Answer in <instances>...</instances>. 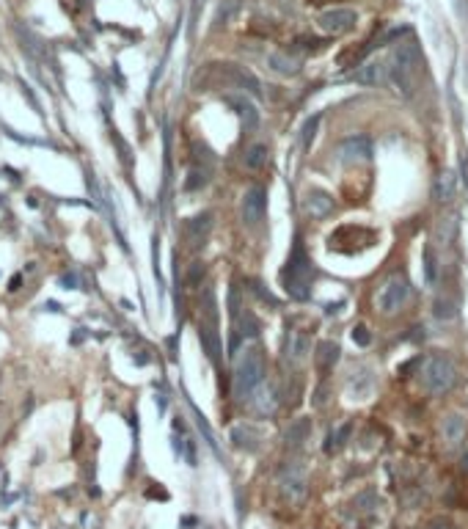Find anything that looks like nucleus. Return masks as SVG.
Returning <instances> with one entry per match:
<instances>
[{
	"label": "nucleus",
	"mask_w": 468,
	"mask_h": 529,
	"mask_svg": "<svg viewBox=\"0 0 468 529\" xmlns=\"http://www.w3.org/2000/svg\"><path fill=\"white\" fill-rule=\"evenodd\" d=\"M419 378H422V386H425L430 394H447V392L455 386L458 372H455V364H452L449 356L433 353V356L425 358Z\"/></svg>",
	"instance_id": "obj_4"
},
{
	"label": "nucleus",
	"mask_w": 468,
	"mask_h": 529,
	"mask_svg": "<svg viewBox=\"0 0 468 529\" xmlns=\"http://www.w3.org/2000/svg\"><path fill=\"white\" fill-rule=\"evenodd\" d=\"M317 124H320V116H314V119H309V122H306V127H303V146H309V144L314 141Z\"/></svg>",
	"instance_id": "obj_30"
},
{
	"label": "nucleus",
	"mask_w": 468,
	"mask_h": 529,
	"mask_svg": "<svg viewBox=\"0 0 468 529\" xmlns=\"http://www.w3.org/2000/svg\"><path fill=\"white\" fill-rule=\"evenodd\" d=\"M264 372H267V367H264V353H262L259 347H245L242 356H240L237 364H234V394H237V397L251 394L256 386H262Z\"/></svg>",
	"instance_id": "obj_3"
},
{
	"label": "nucleus",
	"mask_w": 468,
	"mask_h": 529,
	"mask_svg": "<svg viewBox=\"0 0 468 529\" xmlns=\"http://www.w3.org/2000/svg\"><path fill=\"white\" fill-rule=\"evenodd\" d=\"M253 439H256V430L253 427H248V425H237L232 430V441H234V447H248V450H253L256 444H253Z\"/></svg>",
	"instance_id": "obj_25"
},
{
	"label": "nucleus",
	"mask_w": 468,
	"mask_h": 529,
	"mask_svg": "<svg viewBox=\"0 0 468 529\" xmlns=\"http://www.w3.org/2000/svg\"><path fill=\"white\" fill-rule=\"evenodd\" d=\"M425 278H427V284L438 281V260H436L430 246H425Z\"/></svg>",
	"instance_id": "obj_26"
},
{
	"label": "nucleus",
	"mask_w": 468,
	"mask_h": 529,
	"mask_svg": "<svg viewBox=\"0 0 468 529\" xmlns=\"http://www.w3.org/2000/svg\"><path fill=\"white\" fill-rule=\"evenodd\" d=\"M389 77H391V72H389V64H383V61H367L353 72V80L361 86H383V83H389Z\"/></svg>",
	"instance_id": "obj_12"
},
{
	"label": "nucleus",
	"mask_w": 468,
	"mask_h": 529,
	"mask_svg": "<svg viewBox=\"0 0 468 529\" xmlns=\"http://www.w3.org/2000/svg\"><path fill=\"white\" fill-rule=\"evenodd\" d=\"M311 353V339L306 331H298V328H289L286 336H284V361L289 367H300Z\"/></svg>",
	"instance_id": "obj_9"
},
{
	"label": "nucleus",
	"mask_w": 468,
	"mask_h": 529,
	"mask_svg": "<svg viewBox=\"0 0 468 529\" xmlns=\"http://www.w3.org/2000/svg\"><path fill=\"white\" fill-rule=\"evenodd\" d=\"M458 215H447V218H441L438 221V227H436V235H438V240L441 243H455V238H458Z\"/></svg>",
	"instance_id": "obj_24"
},
{
	"label": "nucleus",
	"mask_w": 468,
	"mask_h": 529,
	"mask_svg": "<svg viewBox=\"0 0 468 529\" xmlns=\"http://www.w3.org/2000/svg\"><path fill=\"white\" fill-rule=\"evenodd\" d=\"M267 144H253V146H248L245 149V155H242V163H245V169H251V171H259L264 163H267Z\"/></svg>",
	"instance_id": "obj_21"
},
{
	"label": "nucleus",
	"mask_w": 468,
	"mask_h": 529,
	"mask_svg": "<svg viewBox=\"0 0 468 529\" xmlns=\"http://www.w3.org/2000/svg\"><path fill=\"white\" fill-rule=\"evenodd\" d=\"M207 180H210V171H207V169H193V171H191V180L185 182V191H199V188L207 185Z\"/></svg>",
	"instance_id": "obj_27"
},
{
	"label": "nucleus",
	"mask_w": 468,
	"mask_h": 529,
	"mask_svg": "<svg viewBox=\"0 0 468 529\" xmlns=\"http://www.w3.org/2000/svg\"><path fill=\"white\" fill-rule=\"evenodd\" d=\"M226 102H229L234 110H237V116L245 122V127H248V130H253V127H256L259 113H256V108H253V102H251V99H245L242 94H229V97H226Z\"/></svg>",
	"instance_id": "obj_15"
},
{
	"label": "nucleus",
	"mask_w": 468,
	"mask_h": 529,
	"mask_svg": "<svg viewBox=\"0 0 468 529\" xmlns=\"http://www.w3.org/2000/svg\"><path fill=\"white\" fill-rule=\"evenodd\" d=\"M317 22H320V28H322L325 33H331V36H342V33H347V30L355 28L358 14H355L353 8H328V11L320 14Z\"/></svg>",
	"instance_id": "obj_10"
},
{
	"label": "nucleus",
	"mask_w": 468,
	"mask_h": 529,
	"mask_svg": "<svg viewBox=\"0 0 468 529\" xmlns=\"http://www.w3.org/2000/svg\"><path fill=\"white\" fill-rule=\"evenodd\" d=\"M350 433H353V425H350V422H347V425H342V427H336V430H331V433H328V439H325V447H322V450H325L328 455L339 452V450L344 447V441L350 439Z\"/></svg>",
	"instance_id": "obj_23"
},
{
	"label": "nucleus",
	"mask_w": 468,
	"mask_h": 529,
	"mask_svg": "<svg viewBox=\"0 0 468 529\" xmlns=\"http://www.w3.org/2000/svg\"><path fill=\"white\" fill-rule=\"evenodd\" d=\"M278 491L286 502H303L309 494V474L300 461H286L278 472Z\"/></svg>",
	"instance_id": "obj_6"
},
{
	"label": "nucleus",
	"mask_w": 468,
	"mask_h": 529,
	"mask_svg": "<svg viewBox=\"0 0 468 529\" xmlns=\"http://www.w3.org/2000/svg\"><path fill=\"white\" fill-rule=\"evenodd\" d=\"M303 210H306V215H311V218H328L331 213H333V199L325 193V191H309L306 193V199H303Z\"/></svg>",
	"instance_id": "obj_13"
},
{
	"label": "nucleus",
	"mask_w": 468,
	"mask_h": 529,
	"mask_svg": "<svg viewBox=\"0 0 468 529\" xmlns=\"http://www.w3.org/2000/svg\"><path fill=\"white\" fill-rule=\"evenodd\" d=\"M369 339H372V336H369V331H367L364 325H358V328H353V342H355V345H361V347H367V345H369Z\"/></svg>",
	"instance_id": "obj_33"
},
{
	"label": "nucleus",
	"mask_w": 468,
	"mask_h": 529,
	"mask_svg": "<svg viewBox=\"0 0 468 529\" xmlns=\"http://www.w3.org/2000/svg\"><path fill=\"white\" fill-rule=\"evenodd\" d=\"M199 339L207 350V356L218 364L221 361V334H218V300L215 289L207 287L204 292V309H202V323H199Z\"/></svg>",
	"instance_id": "obj_5"
},
{
	"label": "nucleus",
	"mask_w": 468,
	"mask_h": 529,
	"mask_svg": "<svg viewBox=\"0 0 468 529\" xmlns=\"http://www.w3.org/2000/svg\"><path fill=\"white\" fill-rule=\"evenodd\" d=\"M64 284H66V289H75V284H77V276H64Z\"/></svg>",
	"instance_id": "obj_35"
},
{
	"label": "nucleus",
	"mask_w": 468,
	"mask_h": 529,
	"mask_svg": "<svg viewBox=\"0 0 468 529\" xmlns=\"http://www.w3.org/2000/svg\"><path fill=\"white\" fill-rule=\"evenodd\" d=\"M309 433H311V419L300 416V419H295V422L289 425V430L284 433V444H286L289 450H298V447H303V441L309 439Z\"/></svg>",
	"instance_id": "obj_17"
},
{
	"label": "nucleus",
	"mask_w": 468,
	"mask_h": 529,
	"mask_svg": "<svg viewBox=\"0 0 468 529\" xmlns=\"http://www.w3.org/2000/svg\"><path fill=\"white\" fill-rule=\"evenodd\" d=\"M202 278H204V262H193L191 273H188V281H191L193 287H199V284H202Z\"/></svg>",
	"instance_id": "obj_32"
},
{
	"label": "nucleus",
	"mask_w": 468,
	"mask_h": 529,
	"mask_svg": "<svg viewBox=\"0 0 468 529\" xmlns=\"http://www.w3.org/2000/svg\"><path fill=\"white\" fill-rule=\"evenodd\" d=\"M281 281H284V289H286L289 298H295V300H309L311 298L314 267H311V260H309L300 240H295V246H292V254H289L286 267L281 273Z\"/></svg>",
	"instance_id": "obj_1"
},
{
	"label": "nucleus",
	"mask_w": 468,
	"mask_h": 529,
	"mask_svg": "<svg viewBox=\"0 0 468 529\" xmlns=\"http://www.w3.org/2000/svg\"><path fill=\"white\" fill-rule=\"evenodd\" d=\"M188 240H191V246H204V240H207V235H210V229H213V213H202V215H196V218H191L188 221Z\"/></svg>",
	"instance_id": "obj_14"
},
{
	"label": "nucleus",
	"mask_w": 468,
	"mask_h": 529,
	"mask_svg": "<svg viewBox=\"0 0 468 529\" xmlns=\"http://www.w3.org/2000/svg\"><path fill=\"white\" fill-rule=\"evenodd\" d=\"M240 328H242V331H240L242 336H256V334H259V323H256V317H253L251 311H245V314L240 317Z\"/></svg>",
	"instance_id": "obj_28"
},
{
	"label": "nucleus",
	"mask_w": 468,
	"mask_h": 529,
	"mask_svg": "<svg viewBox=\"0 0 468 529\" xmlns=\"http://www.w3.org/2000/svg\"><path fill=\"white\" fill-rule=\"evenodd\" d=\"M372 157V141L367 135H350L339 144V160L342 163H364Z\"/></svg>",
	"instance_id": "obj_11"
},
{
	"label": "nucleus",
	"mask_w": 468,
	"mask_h": 529,
	"mask_svg": "<svg viewBox=\"0 0 468 529\" xmlns=\"http://www.w3.org/2000/svg\"><path fill=\"white\" fill-rule=\"evenodd\" d=\"M275 389L273 386H262L259 392H256V397H253V411L256 414H273L275 411Z\"/></svg>",
	"instance_id": "obj_22"
},
{
	"label": "nucleus",
	"mask_w": 468,
	"mask_h": 529,
	"mask_svg": "<svg viewBox=\"0 0 468 529\" xmlns=\"http://www.w3.org/2000/svg\"><path fill=\"white\" fill-rule=\"evenodd\" d=\"M436 317H438V320H452V317H455L452 303H449V300H438V303H436Z\"/></svg>",
	"instance_id": "obj_31"
},
{
	"label": "nucleus",
	"mask_w": 468,
	"mask_h": 529,
	"mask_svg": "<svg viewBox=\"0 0 468 529\" xmlns=\"http://www.w3.org/2000/svg\"><path fill=\"white\" fill-rule=\"evenodd\" d=\"M408 295H411L408 278H405L402 273H394V276H389V278L383 281V287H380V292H378V306H380V311L394 314V311H400V309L405 306Z\"/></svg>",
	"instance_id": "obj_7"
},
{
	"label": "nucleus",
	"mask_w": 468,
	"mask_h": 529,
	"mask_svg": "<svg viewBox=\"0 0 468 529\" xmlns=\"http://www.w3.org/2000/svg\"><path fill=\"white\" fill-rule=\"evenodd\" d=\"M314 358H317V367H320V369H331V367L339 361V345H336V342H328V339L320 342Z\"/></svg>",
	"instance_id": "obj_19"
},
{
	"label": "nucleus",
	"mask_w": 468,
	"mask_h": 529,
	"mask_svg": "<svg viewBox=\"0 0 468 529\" xmlns=\"http://www.w3.org/2000/svg\"><path fill=\"white\" fill-rule=\"evenodd\" d=\"M460 472H466V474H468V452L463 455V458H460Z\"/></svg>",
	"instance_id": "obj_36"
},
{
	"label": "nucleus",
	"mask_w": 468,
	"mask_h": 529,
	"mask_svg": "<svg viewBox=\"0 0 468 529\" xmlns=\"http://www.w3.org/2000/svg\"><path fill=\"white\" fill-rule=\"evenodd\" d=\"M267 64H270L278 75H286V77H292V75L300 72V61H295V58H289V55H284V52H273V55L267 58Z\"/></svg>",
	"instance_id": "obj_20"
},
{
	"label": "nucleus",
	"mask_w": 468,
	"mask_h": 529,
	"mask_svg": "<svg viewBox=\"0 0 468 529\" xmlns=\"http://www.w3.org/2000/svg\"><path fill=\"white\" fill-rule=\"evenodd\" d=\"M419 69H422V50H419V44L413 39L397 44L394 52H391L389 72H391L394 83L402 88V94H408V97L413 94L416 80H419Z\"/></svg>",
	"instance_id": "obj_2"
},
{
	"label": "nucleus",
	"mask_w": 468,
	"mask_h": 529,
	"mask_svg": "<svg viewBox=\"0 0 468 529\" xmlns=\"http://www.w3.org/2000/svg\"><path fill=\"white\" fill-rule=\"evenodd\" d=\"M441 430H444V441H447L449 447H458V444L466 439V419L458 416V414H449V416L444 419Z\"/></svg>",
	"instance_id": "obj_16"
},
{
	"label": "nucleus",
	"mask_w": 468,
	"mask_h": 529,
	"mask_svg": "<svg viewBox=\"0 0 468 529\" xmlns=\"http://www.w3.org/2000/svg\"><path fill=\"white\" fill-rule=\"evenodd\" d=\"M430 529H452V527H449V524H433Z\"/></svg>",
	"instance_id": "obj_37"
},
{
	"label": "nucleus",
	"mask_w": 468,
	"mask_h": 529,
	"mask_svg": "<svg viewBox=\"0 0 468 529\" xmlns=\"http://www.w3.org/2000/svg\"><path fill=\"white\" fill-rule=\"evenodd\" d=\"M251 289H253V292H256V295H259L264 303H270V306H278V300H275V298H273V295H270V292H267V289H264L259 281H253V287H251Z\"/></svg>",
	"instance_id": "obj_34"
},
{
	"label": "nucleus",
	"mask_w": 468,
	"mask_h": 529,
	"mask_svg": "<svg viewBox=\"0 0 468 529\" xmlns=\"http://www.w3.org/2000/svg\"><path fill=\"white\" fill-rule=\"evenodd\" d=\"M267 213V191L262 185H253L242 193V221L248 227H259Z\"/></svg>",
	"instance_id": "obj_8"
},
{
	"label": "nucleus",
	"mask_w": 468,
	"mask_h": 529,
	"mask_svg": "<svg viewBox=\"0 0 468 529\" xmlns=\"http://www.w3.org/2000/svg\"><path fill=\"white\" fill-rule=\"evenodd\" d=\"M455 193H458V180H455V174H452V171H444V174L436 180L433 196H436V202L447 204V202H452V199H455Z\"/></svg>",
	"instance_id": "obj_18"
},
{
	"label": "nucleus",
	"mask_w": 468,
	"mask_h": 529,
	"mask_svg": "<svg viewBox=\"0 0 468 529\" xmlns=\"http://www.w3.org/2000/svg\"><path fill=\"white\" fill-rule=\"evenodd\" d=\"M193 414H196V425H199V430L204 433V439H207V444H210V447H213V450L218 452V444H215V436H213V430H210V425H207V419H204V416L199 414V408H196V405H193ZM218 455H221V452H218Z\"/></svg>",
	"instance_id": "obj_29"
}]
</instances>
